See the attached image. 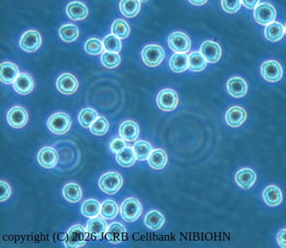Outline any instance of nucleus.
<instances>
[{"instance_id":"38","label":"nucleus","mask_w":286,"mask_h":248,"mask_svg":"<svg viewBox=\"0 0 286 248\" xmlns=\"http://www.w3.org/2000/svg\"><path fill=\"white\" fill-rule=\"evenodd\" d=\"M118 214V207L114 201H106L102 206L101 215L106 219H114Z\"/></svg>"},{"instance_id":"26","label":"nucleus","mask_w":286,"mask_h":248,"mask_svg":"<svg viewBox=\"0 0 286 248\" xmlns=\"http://www.w3.org/2000/svg\"><path fill=\"white\" fill-rule=\"evenodd\" d=\"M167 154L162 149L155 150L149 156V164L155 170H161L167 164Z\"/></svg>"},{"instance_id":"3","label":"nucleus","mask_w":286,"mask_h":248,"mask_svg":"<svg viewBox=\"0 0 286 248\" xmlns=\"http://www.w3.org/2000/svg\"><path fill=\"white\" fill-rule=\"evenodd\" d=\"M143 62L151 67L159 66L164 58V51L158 46H148L144 48L141 53Z\"/></svg>"},{"instance_id":"44","label":"nucleus","mask_w":286,"mask_h":248,"mask_svg":"<svg viewBox=\"0 0 286 248\" xmlns=\"http://www.w3.org/2000/svg\"><path fill=\"white\" fill-rule=\"evenodd\" d=\"M126 143L125 140L121 138H117L115 140H113L112 143L110 144V149L112 150V152H118L124 148H126Z\"/></svg>"},{"instance_id":"42","label":"nucleus","mask_w":286,"mask_h":248,"mask_svg":"<svg viewBox=\"0 0 286 248\" xmlns=\"http://www.w3.org/2000/svg\"><path fill=\"white\" fill-rule=\"evenodd\" d=\"M84 49L88 54H92V55H97L103 51L102 42L98 39H88V41L85 43Z\"/></svg>"},{"instance_id":"30","label":"nucleus","mask_w":286,"mask_h":248,"mask_svg":"<svg viewBox=\"0 0 286 248\" xmlns=\"http://www.w3.org/2000/svg\"><path fill=\"white\" fill-rule=\"evenodd\" d=\"M164 217L159 211H152L147 214L145 218V223L147 227L152 230H158L163 226Z\"/></svg>"},{"instance_id":"49","label":"nucleus","mask_w":286,"mask_h":248,"mask_svg":"<svg viewBox=\"0 0 286 248\" xmlns=\"http://www.w3.org/2000/svg\"><path fill=\"white\" fill-rule=\"evenodd\" d=\"M139 1H141V2H147L148 0H139Z\"/></svg>"},{"instance_id":"32","label":"nucleus","mask_w":286,"mask_h":248,"mask_svg":"<svg viewBox=\"0 0 286 248\" xmlns=\"http://www.w3.org/2000/svg\"><path fill=\"white\" fill-rule=\"evenodd\" d=\"M63 195L65 198L70 202H77L82 197L80 186L76 184H69L64 188Z\"/></svg>"},{"instance_id":"22","label":"nucleus","mask_w":286,"mask_h":248,"mask_svg":"<svg viewBox=\"0 0 286 248\" xmlns=\"http://www.w3.org/2000/svg\"><path fill=\"white\" fill-rule=\"evenodd\" d=\"M106 230H107L106 223L101 218H93L88 221V227H87L88 234L98 239L102 238L103 234L106 233Z\"/></svg>"},{"instance_id":"48","label":"nucleus","mask_w":286,"mask_h":248,"mask_svg":"<svg viewBox=\"0 0 286 248\" xmlns=\"http://www.w3.org/2000/svg\"><path fill=\"white\" fill-rule=\"evenodd\" d=\"M208 0H189V2L192 5H196V6H201L204 5Z\"/></svg>"},{"instance_id":"6","label":"nucleus","mask_w":286,"mask_h":248,"mask_svg":"<svg viewBox=\"0 0 286 248\" xmlns=\"http://www.w3.org/2000/svg\"><path fill=\"white\" fill-rule=\"evenodd\" d=\"M178 103V95L173 89H163L159 93L157 97V104L163 111H173Z\"/></svg>"},{"instance_id":"39","label":"nucleus","mask_w":286,"mask_h":248,"mask_svg":"<svg viewBox=\"0 0 286 248\" xmlns=\"http://www.w3.org/2000/svg\"><path fill=\"white\" fill-rule=\"evenodd\" d=\"M102 62L106 67L114 68L121 63V57L116 53L106 52L102 56Z\"/></svg>"},{"instance_id":"27","label":"nucleus","mask_w":286,"mask_h":248,"mask_svg":"<svg viewBox=\"0 0 286 248\" xmlns=\"http://www.w3.org/2000/svg\"><path fill=\"white\" fill-rule=\"evenodd\" d=\"M126 233V230L121 223H114L110 226L106 234V239L112 243H118L123 240L124 234Z\"/></svg>"},{"instance_id":"16","label":"nucleus","mask_w":286,"mask_h":248,"mask_svg":"<svg viewBox=\"0 0 286 248\" xmlns=\"http://www.w3.org/2000/svg\"><path fill=\"white\" fill-rule=\"evenodd\" d=\"M264 201L270 207H276L281 203L283 196L281 191L275 185H271L266 188L263 193Z\"/></svg>"},{"instance_id":"45","label":"nucleus","mask_w":286,"mask_h":248,"mask_svg":"<svg viewBox=\"0 0 286 248\" xmlns=\"http://www.w3.org/2000/svg\"><path fill=\"white\" fill-rule=\"evenodd\" d=\"M0 189H1V194H0V200L1 201L7 200L8 197H10L11 189L7 183L1 181L0 182Z\"/></svg>"},{"instance_id":"11","label":"nucleus","mask_w":286,"mask_h":248,"mask_svg":"<svg viewBox=\"0 0 286 248\" xmlns=\"http://www.w3.org/2000/svg\"><path fill=\"white\" fill-rule=\"evenodd\" d=\"M57 89L65 95H72L77 91L79 84L75 76L64 74L60 76L57 81Z\"/></svg>"},{"instance_id":"1","label":"nucleus","mask_w":286,"mask_h":248,"mask_svg":"<svg viewBox=\"0 0 286 248\" xmlns=\"http://www.w3.org/2000/svg\"><path fill=\"white\" fill-rule=\"evenodd\" d=\"M122 185V176L116 172L107 173L102 175L99 181L101 189L108 194H114L118 192Z\"/></svg>"},{"instance_id":"41","label":"nucleus","mask_w":286,"mask_h":248,"mask_svg":"<svg viewBox=\"0 0 286 248\" xmlns=\"http://www.w3.org/2000/svg\"><path fill=\"white\" fill-rule=\"evenodd\" d=\"M104 47L108 52L118 53L121 50V42L117 36L114 35H110L106 36L103 40Z\"/></svg>"},{"instance_id":"31","label":"nucleus","mask_w":286,"mask_h":248,"mask_svg":"<svg viewBox=\"0 0 286 248\" xmlns=\"http://www.w3.org/2000/svg\"><path fill=\"white\" fill-rule=\"evenodd\" d=\"M207 60L204 58L201 53L194 52L189 57L188 68L193 72H200L206 66Z\"/></svg>"},{"instance_id":"15","label":"nucleus","mask_w":286,"mask_h":248,"mask_svg":"<svg viewBox=\"0 0 286 248\" xmlns=\"http://www.w3.org/2000/svg\"><path fill=\"white\" fill-rule=\"evenodd\" d=\"M247 113L240 107H232L227 111L226 121L232 127H238L245 122Z\"/></svg>"},{"instance_id":"46","label":"nucleus","mask_w":286,"mask_h":248,"mask_svg":"<svg viewBox=\"0 0 286 248\" xmlns=\"http://www.w3.org/2000/svg\"><path fill=\"white\" fill-rule=\"evenodd\" d=\"M276 239L280 247L286 248V230H280L278 233Z\"/></svg>"},{"instance_id":"40","label":"nucleus","mask_w":286,"mask_h":248,"mask_svg":"<svg viewBox=\"0 0 286 248\" xmlns=\"http://www.w3.org/2000/svg\"><path fill=\"white\" fill-rule=\"evenodd\" d=\"M108 129V121L104 117H99L91 125V132L96 136H103Z\"/></svg>"},{"instance_id":"50","label":"nucleus","mask_w":286,"mask_h":248,"mask_svg":"<svg viewBox=\"0 0 286 248\" xmlns=\"http://www.w3.org/2000/svg\"><path fill=\"white\" fill-rule=\"evenodd\" d=\"M284 31H285V34H286V24H285V27H284Z\"/></svg>"},{"instance_id":"19","label":"nucleus","mask_w":286,"mask_h":248,"mask_svg":"<svg viewBox=\"0 0 286 248\" xmlns=\"http://www.w3.org/2000/svg\"><path fill=\"white\" fill-rule=\"evenodd\" d=\"M88 13L87 7L80 2L70 3L66 7V13H67L68 17L73 21L84 20L87 17Z\"/></svg>"},{"instance_id":"7","label":"nucleus","mask_w":286,"mask_h":248,"mask_svg":"<svg viewBox=\"0 0 286 248\" xmlns=\"http://www.w3.org/2000/svg\"><path fill=\"white\" fill-rule=\"evenodd\" d=\"M261 74L267 81L276 82L282 78L283 70L276 61H268L261 66Z\"/></svg>"},{"instance_id":"36","label":"nucleus","mask_w":286,"mask_h":248,"mask_svg":"<svg viewBox=\"0 0 286 248\" xmlns=\"http://www.w3.org/2000/svg\"><path fill=\"white\" fill-rule=\"evenodd\" d=\"M98 119V113L92 109H84L79 116L80 125L84 127H89Z\"/></svg>"},{"instance_id":"13","label":"nucleus","mask_w":286,"mask_h":248,"mask_svg":"<svg viewBox=\"0 0 286 248\" xmlns=\"http://www.w3.org/2000/svg\"><path fill=\"white\" fill-rule=\"evenodd\" d=\"M227 86L229 94L235 98H242L248 91L247 84L240 77L230 79L227 81Z\"/></svg>"},{"instance_id":"8","label":"nucleus","mask_w":286,"mask_h":248,"mask_svg":"<svg viewBox=\"0 0 286 248\" xmlns=\"http://www.w3.org/2000/svg\"><path fill=\"white\" fill-rule=\"evenodd\" d=\"M170 49L177 53H186L190 49V40L182 32H175L169 38Z\"/></svg>"},{"instance_id":"14","label":"nucleus","mask_w":286,"mask_h":248,"mask_svg":"<svg viewBox=\"0 0 286 248\" xmlns=\"http://www.w3.org/2000/svg\"><path fill=\"white\" fill-rule=\"evenodd\" d=\"M27 120H28V115L22 107H14L8 112V123L10 124L12 127H22L27 124Z\"/></svg>"},{"instance_id":"5","label":"nucleus","mask_w":286,"mask_h":248,"mask_svg":"<svg viewBox=\"0 0 286 248\" xmlns=\"http://www.w3.org/2000/svg\"><path fill=\"white\" fill-rule=\"evenodd\" d=\"M276 17V9L267 3L258 5L254 11V19L261 25H269L275 21Z\"/></svg>"},{"instance_id":"17","label":"nucleus","mask_w":286,"mask_h":248,"mask_svg":"<svg viewBox=\"0 0 286 248\" xmlns=\"http://www.w3.org/2000/svg\"><path fill=\"white\" fill-rule=\"evenodd\" d=\"M235 182L244 189H249L256 181V174L250 169L240 170L235 175Z\"/></svg>"},{"instance_id":"9","label":"nucleus","mask_w":286,"mask_h":248,"mask_svg":"<svg viewBox=\"0 0 286 248\" xmlns=\"http://www.w3.org/2000/svg\"><path fill=\"white\" fill-rule=\"evenodd\" d=\"M87 233L81 226L72 227L67 234L65 246L67 247H77L85 243Z\"/></svg>"},{"instance_id":"34","label":"nucleus","mask_w":286,"mask_h":248,"mask_svg":"<svg viewBox=\"0 0 286 248\" xmlns=\"http://www.w3.org/2000/svg\"><path fill=\"white\" fill-rule=\"evenodd\" d=\"M60 37L65 42H73L79 35L78 28L75 25H65L61 27L59 30Z\"/></svg>"},{"instance_id":"43","label":"nucleus","mask_w":286,"mask_h":248,"mask_svg":"<svg viewBox=\"0 0 286 248\" xmlns=\"http://www.w3.org/2000/svg\"><path fill=\"white\" fill-rule=\"evenodd\" d=\"M223 10L227 13H236L241 6V0H222Z\"/></svg>"},{"instance_id":"37","label":"nucleus","mask_w":286,"mask_h":248,"mask_svg":"<svg viewBox=\"0 0 286 248\" xmlns=\"http://www.w3.org/2000/svg\"><path fill=\"white\" fill-rule=\"evenodd\" d=\"M100 204L96 200L91 199L85 201L82 207V212L86 217H94L99 214Z\"/></svg>"},{"instance_id":"28","label":"nucleus","mask_w":286,"mask_h":248,"mask_svg":"<svg viewBox=\"0 0 286 248\" xmlns=\"http://www.w3.org/2000/svg\"><path fill=\"white\" fill-rule=\"evenodd\" d=\"M136 154L134 150L131 148H125L117 152L116 160L118 164L125 167L133 166L136 161Z\"/></svg>"},{"instance_id":"33","label":"nucleus","mask_w":286,"mask_h":248,"mask_svg":"<svg viewBox=\"0 0 286 248\" xmlns=\"http://www.w3.org/2000/svg\"><path fill=\"white\" fill-rule=\"evenodd\" d=\"M133 150L138 160H146L149 158L151 152H153L151 144L146 141L137 142V144H135Z\"/></svg>"},{"instance_id":"25","label":"nucleus","mask_w":286,"mask_h":248,"mask_svg":"<svg viewBox=\"0 0 286 248\" xmlns=\"http://www.w3.org/2000/svg\"><path fill=\"white\" fill-rule=\"evenodd\" d=\"M284 35V27L279 22H272L266 27L265 36L269 41H279Z\"/></svg>"},{"instance_id":"10","label":"nucleus","mask_w":286,"mask_h":248,"mask_svg":"<svg viewBox=\"0 0 286 248\" xmlns=\"http://www.w3.org/2000/svg\"><path fill=\"white\" fill-rule=\"evenodd\" d=\"M40 46V35L37 31H27V33H25L20 39V48L28 53L36 51Z\"/></svg>"},{"instance_id":"4","label":"nucleus","mask_w":286,"mask_h":248,"mask_svg":"<svg viewBox=\"0 0 286 248\" xmlns=\"http://www.w3.org/2000/svg\"><path fill=\"white\" fill-rule=\"evenodd\" d=\"M142 207L136 198H128L121 207V215L127 222L135 221L141 215Z\"/></svg>"},{"instance_id":"21","label":"nucleus","mask_w":286,"mask_h":248,"mask_svg":"<svg viewBox=\"0 0 286 248\" xmlns=\"http://www.w3.org/2000/svg\"><path fill=\"white\" fill-rule=\"evenodd\" d=\"M19 76V69L15 64L4 62L1 65V80L5 84L15 81Z\"/></svg>"},{"instance_id":"18","label":"nucleus","mask_w":286,"mask_h":248,"mask_svg":"<svg viewBox=\"0 0 286 248\" xmlns=\"http://www.w3.org/2000/svg\"><path fill=\"white\" fill-rule=\"evenodd\" d=\"M39 164L45 168H52L56 166L58 161V155L55 150L51 148H44L38 155Z\"/></svg>"},{"instance_id":"47","label":"nucleus","mask_w":286,"mask_h":248,"mask_svg":"<svg viewBox=\"0 0 286 248\" xmlns=\"http://www.w3.org/2000/svg\"><path fill=\"white\" fill-rule=\"evenodd\" d=\"M260 0H242V4L247 9H253L257 8Z\"/></svg>"},{"instance_id":"23","label":"nucleus","mask_w":286,"mask_h":248,"mask_svg":"<svg viewBox=\"0 0 286 248\" xmlns=\"http://www.w3.org/2000/svg\"><path fill=\"white\" fill-rule=\"evenodd\" d=\"M120 131H121L123 139L129 140V141H133V140H137V138L139 136L138 125L133 121H125L121 125Z\"/></svg>"},{"instance_id":"2","label":"nucleus","mask_w":286,"mask_h":248,"mask_svg":"<svg viewBox=\"0 0 286 248\" xmlns=\"http://www.w3.org/2000/svg\"><path fill=\"white\" fill-rule=\"evenodd\" d=\"M72 125V121L69 116L65 113L60 112L54 114L49 118L47 126L53 133L63 134L69 130Z\"/></svg>"},{"instance_id":"35","label":"nucleus","mask_w":286,"mask_h":248,"mask_svg":"<svg viewBox=\"0 0 286 248\" xmlns=\"http://www.w3.org/2000/svg\"><path fill=\"white\" fill-rule=\"evenodd\" d=\"M111 31H112V34H114L117 37L125 39L129 36V33H130V28L127 22L120 19L113 23Z\"/></svg>"},{"instance_id":"12","label":"nucleus","mask_w":286,"mask_h":248,"mask_svg":"<svg viewBox=\"0 0 286 248\" xmlns=\"http://www.w3.org/2000/svg\"><path fill=\"white\" fill-rule=\"evenodd\" d=\"M200 53L204 56V58L211 63L218 62L222 56L220 46L212 41L204 42L201 46Z\"/></svg>"},{"instance_id":"20","label":"nucleus","mask_w":286,"mask_h":248,"mask_svg":"<svg viewBox=\"0 0 286 248\" xmlns=\"http://www.w3.org/2000/svg\"><path fill=\"white\" fill-rule=\"evenodd\" d=\"M34 88V81L28 74H20L14 81V88L20 95H27Z\"/></svg>"},{"instance_id":"24","label":"nucleus","mask_w":286,"mask_h":248,"mask_svg":"<svg viewBox=\"0 0 286 248\" xmlns=\"http://www.w3.org/2000/svg\"><path fill=\"white\" fill-rule=\"evenodd\" d=\"M170 67L176 73H182L189 65V58L185 54H176L170 59Z\"/></svg>"},{"instance_id":"29","label":"nucleus","mask_w":286,"mask_h":248,"mask_svg":"<svg viewBox=\"0 0 286 248\" xmlns=\"http://www.w3.org/2000/svg\"><path fill=\"white\" fill-rule=\"evenodd\" d=\"M121 13L127 17H133L140 11L139 0H122L121 2Z\"/></svg>"}]
</instances>
